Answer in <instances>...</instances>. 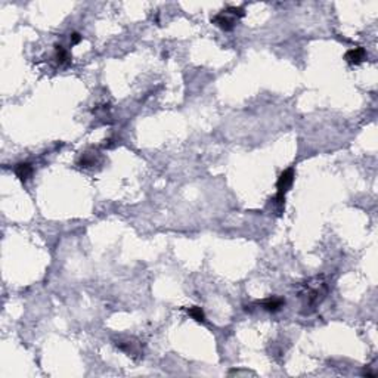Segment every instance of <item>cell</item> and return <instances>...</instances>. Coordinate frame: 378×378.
<instances>
[{"mask_svg": "<svg viewBox=\"0 0 378 378\" xmlns=\"http://www.w3.org/2000/svg\"><path fill=\"white\" fill-rule=\"evenodd\" d=\"M326 293H328V287H326V282L324 281V278L318 276V278L307 281L304 284L303 291L300 293V297L303 298V307L307 309L306 312L309 313V312L315 310L322 303Z\"/></svg>", "mask_w": 378, "mask_h": 378, "instance_id": "cell-1", "label": "cell"}, {"mask_svg": "<svg viewBox=\"0 0 378 378\" xmlns=\"http://www.w3.org/2000/svg\"><path fill=\"white\" fill-rule=\"evenodd\" d=\"M293 182H294V170H293L291 167L287 168V170H284V171L279 174L278 182H276L278 192H276V198H275V201H276L278 204H281V206L284 204V201H285V194L288 192V189L291 188Z\"/></svg>", "mask_w": 378, "mask_h": 378, "instance_id": "cell-2", "label": "cell"}, {"mask_svg": "<svg viewBox=\"0 0 378 378\" xmlns=\"http://www.w3.org/2000/svg\"><path fill=\"white\" fill-rule=\"evenodd\" d=\"M212 23H213L216 27H219L220 30H223V31H232L234 27H235L237 18L232 17L229 12L222 11L220 14H217V15H215V17L212 18Z\"/></svg>", "mask_w": 378, "mask_h": 378, "instance_id": "cell-3", "label": "cell"}, {"mask_svg": "<svg viewBox=\"0 0 378 378\" xmlns=\"http://www.w3.org/2000/svg\"><path fill=\"white\" fill-rule=\"evenodd\" d=\"M366 58H368V54H366V51H365L363 48H360V46L353 48V49H349V51L346 52V55H344V59H346L349 64H351V65H359V64H362L363 61H366Z\"/></svg>", "mask_w": 378, "mask_h": 378, "instance_id": "cell-4", "label": "cell"}, {"mask_svg": "<svg viewBox=\"0 0 378 378\" xmlns=\"http://www.w3.org/2000/svg\"><path fill=\"white\" fill-rule=\"evenodd\" d=\"M99 155H101V154H99L98 149H95V148L87 149V151H84V152L80 155L79 165H80V167H92V165H95V164L98 162Z\"/></svg>", "mask_w": 378, "mask_h": 378, "instance_id": "cell-5", "label": "cell"}, {"mask_svg": "<svg viewBox=\"0 0 378 378\" xmlns=\"http://www.w3.org/2000/svg\"><path fill=\"white\" fill-rule=\"evenodd\" d=\"M259 304H260L266 312L275 313V312L281 310V309L285 306V300L281 298V297H269V298H265V300L259 301Z\"/></svg>", "mask_w": 378, "mask_h": 378, "instance_id": "cell-6", "label": "cell"}, {"mask_svg": "<svg viewBox=\"0 0 378 378\" xmlns=\"http://www.w3.org/2000/svg\"><path fill=\"white\" fill-rule=\"evenodd\" d=\"M118 349H121L123 351H126L129 356H135V354H140V344L137 341H135L133 338H126V340H120L115 343Z\"/></svg>", "mask_w": 378, "mask_h": 378, "instance_id": "cell-7", "label": "cell"}, {"mask_svg": "<svg viewBox=\"0 0 378 378\" xmlns=\"http://www.w3.org/2000/svg\"><path fill=\"white\" fill-rule=\"evenodd\" d=\"M14 170H15L17 177L23 182L28 180L33 174V165L30 162H18Z\"/></svg>", "mask_w": 378, "mask_h": 378, "instance_id": "cell-8", "label": "cell"}, {"mask_svg": "<svg viewBox=\"0 0 378 378\" xmlns=\"http://www.w3.org/2000/svg\"><path fill=\"white\" fill-rule=\"evenodd\" d=\"M55 59H56V62L59 64V65H65V64H68L70 62V54H68V51L64 48V46H56V49H55Z\"/></svg>", "mask_w": 378, "mask_h": 378, "instance_id": "cell-9", "label": "cell"}, {"mask_svg": "<svg viewBox=\"0 0 378 378\" xmlns=\"http://www.w3.org/2000/svg\"><path fill=\"white\" fill-rule=\"evenodd\" d=\"M188 315L191 316L194 321L201 322V324L206 321V313H204L203 307H200V306H192V307H189V309H188Z\"/></svg>", "mask_w": 378, "mask_h": 378, "instance_id": "cell-10", "label": "cell"}, {"mask_svg": "<svg viewBox=\"0 0 378 378\" xmlns=\"http://www.w3.org/2000/svg\"><path fill=\"white\" fill-rule=\"evenodd\" d=\"M226 12H229L232 17H235L237 20L238 18H243L244 15H245V9L244 8H240V6H229L228 9H226Z\"/></svg>", "mask_w": 378, "mask_h": 378, "instance_id": "cell-11", "label": "cell"}, {"mask_svg": "<svg viewBox=\"0 0 378 378\" xmlns=\"http://www.w3.org/2000/svg\"><path fill=\"white\" fill-rule=\"evenodd\" d=\"M81 40H83V36H81L80 33H73L71 37H70V42H71L73 46H74V45H79Z\"/></svg>", "mask_w": 378, "mask_h": 378, "instance_id": "cell-12", "label": "cell"}]
</instances>
